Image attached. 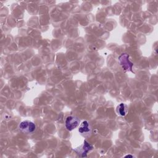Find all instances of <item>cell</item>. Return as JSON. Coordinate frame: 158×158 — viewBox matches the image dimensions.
I'll return each instance as SVG.
<instances>
[{"label":"cell","instance_id":"cell-2","mask_svg":"<svg viewBox=\"0 0 158 158\" xmlns=\"http://www.w3.org/2000/svg\"><path fill=\"white\" fill-rule=\"evenodd\" d=\"M19 128L23 133H30L33 132L36 130V125L31 121L24 120L20 123Z\"/></svg>","mask_w":158,"mask_h":158},{"label":"cell","instance_id":"cell-5","mask_svg":"<svg viewBox=\"0 0 158 158\" xmlns=\"http://www.w3.org/2000/svg\"><path fill=\"white\" fill-rule=\"evenodd\" d=\"M78 130L81 134L89 133L91 131V127L89 122L86 120L83 121L80 124V125L79 126Z\"/></svg>","mask_w":158,"mask_h":158},{"label":"cell","instance_id":"cell-6","mask_svg":"<svg viewBox=\"0 0 158 158\" xmlns=\"http://www.w3.org/2000/svg\"><path fill=\"white\" fill-rule=\"evenodd\" d=\"M128 111V106L123 103H120L119 105L117 106L116 112L118 115L120 116H125Z\"/></svg>","mask_w":158,"mask_h":158},{"label":"cell","instance_id":"cell-7","mask_svg":"<svg viewBox=\"0 0 158 158\" xmlns=\"http://www.w3.org/2000/svg\"><path fill=\"white\" fill-rule=\"evenodd\" d=\"M133 157V156H131V155H127V156H125V157Z\"/></svg>","mask_w":158,"mask_h":158},{"label":"cell","instance_id":"cell-4","mask_svg":"<svg viewBox=\"0 0 158 158\" xmlns=\"http://www.w3.org/2000/svg\"><path fill=\"white\" fill-rule=\"evenodd\" d=\"M91 149H93V146L85 140L83 144L79 148L75 149V151L77 152V154H80L81 157H86L87 153Z\"/></svg>","mask_w":158,"mask_h":158},{"label":"cell","instance_id":"cell-3","mask_svg":"<svg viewBox=\"0 0 158 158\" xmlns=\"http://www.w3.org/2000/svg\"><path fill=\"white\" fill-rule=\"evenodd\" d=\"M80 124V119L78 117L75 116H68L66 118L65 125L66 128L69 130L72 131L73 129L76 128Z\"/></svg>","mask_w":158,"mask_h":158},{"label":"cell","instance_id":"cell-1","mask_svg":"<svg viewBox=\"0 0 158 158\" xmlns=\"http://www.w3.org/2000/svg\"><path fill=\"white\" fill-rule=\"evenodd\" d=\"M118 62L123 69L125 72H132V67L133 64L129 59V55L127 53H123L118 57Z\"/></svg>","mask_w":158,"mask_h":158}]
</instances>
